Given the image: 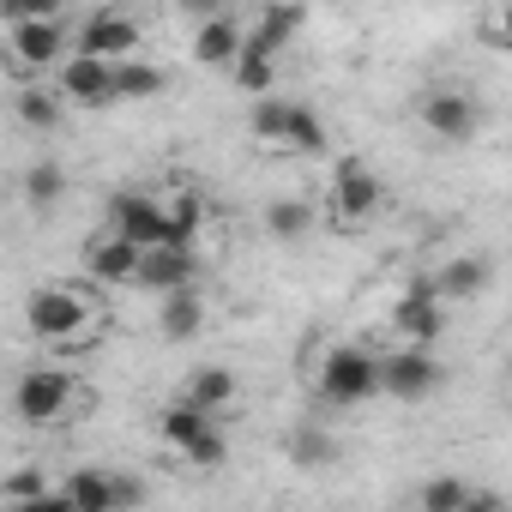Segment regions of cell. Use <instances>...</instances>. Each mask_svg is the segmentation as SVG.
<instances>
[{"instance_id":"cell-34","label":"cell","mask_w":512,"mask_h":512,"mask_svg":"<svg viewBox=\"0 0 512 512\" xmlns=\"http://www.w3.org/2000/svg\"><path fill=\"white\" fill-rule=\"evenodd\" d=\"M506 380H512V356H506Z\"/></svg>"},{"instance_id":"cell-33","label":"cell","mask_w":512,"mask_h":512,"mask_svg":"<svg viewBox=\"0 0 512 512\" xmlns=\"http://www.w3.org/2000/svg\"><path fill=\"white\" fill-rule=\"evenodd\" d=\"M175 13H187L193 25H205V19H217V13H223V0H175Z\"/></svg>"},{"instance_id":"cell-11","label":"cell","mask_w":512,"mask_h":512,"mask_svg":"<svg viewBox=\"0 0 512 512\" xmlns=\"http://www.w3.org/2000/svg\"><path fill=\"white\" fill-rule=\"evenodd\" d=\"M109 229H121L139 247H157V241H169V199H157V193H115L109 199Z\"/></svg>"},{"instance_id":"cell-1","label":"cell","mask_w":512,"mask_h":512,"mask_svg":"<svg viewBox=\"0 0 512 512\" xmlns=\"http://www.w3.org/2000/svg\"><path fill=\"white\" fill-rule=\"evenodd\" d=\"M247 133H253V145H266V151H296V157H320V151H326V121H320V109L290 103V97H253Z\"/></svg>"},{"instance_id":"cell-32","label":"cell","mask_w":512,"mask_h":512,"mask_svg":"<svg viewBox=\"0 0 512 512\" xmlns=\"http://www.w3.org/2000/svg\"><path fill=\"white\" fill-rule=\"evenodd\" d=\"M482 37H488L494 49H506V55H512V0H500V7H494V19L482 25Z\"/></svg>"},{"instance_id":"cell-18","label":"cell","mask_w":512,"mask_h":512,"mask_svg":"<svg viewBox=\"0 0 512 512\" xmlns=\"http://www.w3.org/2000/svg\"><path fill=\"white\" fill-rule=\"evenodd\" d=\"M157 332H163L169 344H187V338L205 332V296H199V284L163 296V308H157Z\"/></svg>"},{"instance_id":"cell-19","label":"cell","mask_w":512,"mask_h":512,"mask_svg":"<svg viewBox=\"0 0 512 512\" xmlns=\"http://www.w3.org/2000/svg\"><path fill=\"white\" fill-rule=\"evenodd\" d=\"M181 398H193L199 410H211V416H223L235 398H241V380L223 368V362H205V368H193L187 380H181Z\"/></svg>"},{"instance_id":"cell-30","label":"cell","mask_w":512,"mask_h":512,"mask_svg":"<svg viewBox=\"0 0 512 512\" xmlns=\"http://www.w3.org/2000/svg\"><path fill=\"white\" fill-rule=\"evenodd\" d=\"M181 458H187V464H199V470H217V464L229 458V434H223V416H217L205 434H193V440L181 446Z\"/></svg>"},{"instance_id":"cell-14","label":"cell","mask_w":512,"mask_h":512,"mask_svg":"<svg viewBox=\"0 0 512 512\" xmlns=\"http://www.w3.org/2000/svg\"><path fill=\"white\" fill-rule=\"evenodd\" d=\"M73 37H79V49H85V55L127 61V55L139 49V19H133V13H121V7H97Z\"/></svg>"},{"instance_id":"cell-17","label":"cell","mask_w":512,"mask_h":512,"mask_svg":"<svg viewBox=\"0 0 512 512\" xmlns=\"http://www.w3.org/2000/svg\"><path fill=\"white\" fill-rule=\"evenodd\" d=\"M13 109H19V121H25L31 133H49V127H61V115H67V91H61L55 79H19Z\"/></svg>"},{"instance_id":"cell-13","label":"cell","mask_w":512,"mask_h":512,"mask_svg":"<svg viewBox=\"0 0 512 512\" xmlns=\"http://www.w3.org/2000/svg\"><path fill=\"white\" fill-rule=\"evenodd\" d=\"M187 284H199V247H175V241L145 247V260H139V290L169 296V290H187Z\"/></svg>"},{"instance_id":"cell-22","label":"cell","mask_w":512,"mask_h":512,"mask_svg":"<svg viewBox=\"0 0 512 512\" xmlns=\"http://www.w3.org/2000/svg\"><path fill=\"white\" fill-rule=\"evenodd\" d=\"M488 278H494L488 260H476V253H458V260H446V266L434 272V290H440L446 302H464V296H482Z\"/></svg>"},{"instance_id":"cell-25","label":"cell","mask_w":512,"mask_h":512,"mask_svg":"<svg viewBox=\"0 0 512 512\" xmlns=\"http://www.w3.org/2000/svg\"><path fill=\"white\" fill-rule=\"evenodd\" d=\"M235 73V85L247 91V97H272V85H278V55H266V49H241V61L229 67Z\"/></svg>"},{"instance_id":"cell-27","label":"cell","mask_w":512,"mask_h":512,"mask_svg":"<svg viewBox=\"0 0 512 512\" xmlns=\"http://www.w3.org/2000/svg\"><path fill=\"white\" fill-rule=\"evenodd\" d=\"M115 79H121V103H145V97H163V85H169V73H163L157 61H133V55L121 61V73H115Z\"/></svg>"},{"instance_id":"cell-7","label":"cell","mask_w":512,"mask_h":512,"mask_svg":"<svg viewBox=\"0 0 512 512\" xmlns=\"http://www.w3.org/2000/svg\"><path fill=\"white\" fill-rule=\"evenodd\" d=\"M440 362H434V344H398V350H386L380 356V392L386 398H398V404H422V398H434L440 392Z\"/></svg>"},{"instance_id":"cell-4","label":"cell","mask_w":512,"mask_h":512,"mask_svg":"<svg viewBox=\"0 0 512 512\" xmlns=\"http://www.w3.org/2000/svg\"><path fill=\"white\" fill-rule=\"evenodd\" d=\"M73 49H79V37L61 19H19V25H7V55H13V67L25 79H55Z\"/></svg>"},{"instance_id":"cell-15","label":"cell","mask_w":512,"mask_h":512,"mask_svg":"<svg viewBox=\"0 0 512 512\" xmlns=\"http://www.w3.org/2000/svg\"><path fill=\"white\" fill-rule=\"evenodd\" d=\"M392 326H398L410 344H434V338L446 332V296L434 290V278H428V284H416L410 296H398V308H392Z\"/></svg>"},{"instance_id":"cell-10","label":"cell","mask_w":512,"mask_h":512,"mask_svg":"<svg viewBox=\"0 0 512 512\" xmlns=\"http://www.w3.org/2000/svg\"><path fill=\"white\" fill-rule=\"evenodd\" d=\"M416 115H422V127H428L434 139H446V145H464V139L482 133V103H476L470 91H458V85H434Z\"/></svg>"},{"instance_id":"cell-24","label":"cell","mask_w":512,"mask_h":512,"mask_svg":"<svg viewBox=\"0 0 512 512\" xmlns=\"http://www.w3.org/2000/svg\"><path fill=\"white\" fill-rule=\"evenodd\" d=\"M211 422H217V416H211V410H199L193 398H175V404H163V410H157V434H163V446H175V452H181L193 434H205Z\"/></svg>"},{"instance_id":"cell-9","label":"cell","mask_w":512,"mask_h":512,"mask_svg":"<svg viewBox=\"0 0 512 512\" xmlns=\"http://www.w3.org/2000/svg\"><path fill=\"white\" fill-rule=\"evenodd\" d=\"M121 61H109V55H85V49H73L67 61H61V73H55V85L67 91V103H79V109H109V103H121Z\"/></svg>"},{"instance_id":"cell-20","label":"cell","mask_w":512,"mask_h":512,"mask_svg":"<svg viewBox=\"0 0 512 512\" xmlns=\"http://www.w3.org/2000/svg\"><path fill=\"white\" fill-rule=\"evenodd\" d=\"M416 506H428V512H464V506H500V494L494 488H470L458 476H434V482L416 488Z\"/></svg>"},{"instance_id":"cell-21","label":"cell","mask_w":512,"mask_h":512,"mask_svg":"<svg viewBox=\"0 0 512 512\" xmlns=\"http://www.w3.org/2000/svg\"><path fill=\"white\" fill-rule=\"evenodd\" d=\"M302 19H308L302 7H284V0H278V7H266L260 19H253V25H247V43H253V49H266V55H284V49L296 43V31H302Z\"/></svg>"},{"instance_id":"cell-3","label":"cell","mask_w":512,"mask_h":512,"mask_svg":"<svg viewBox=\"0 0 512 512\" xmlns=\"http://www.w3.org/2000/svg\"><path fill=\"white\" fill-rule=\"evenodd\" d=\"M73 404H79V380L55 362H37L13 380V416L25 428H55V422L73 416Z\"/></svg>"},{"instance_id":"cell-8","label":"cell","mask_w":512,"mask_h":512,"mask_svg":"<svg viewBox=\"0 0 512 512\" xmlns=\"http://www.w3.org/2000/svg\"><path fill=\"white\" fill-rule=\"evenodd\" d=\"M326 199H332V217L338 223H368L386 205V181L368 169V157H338L332 163V181H326Z\"/></svg>"},{"instance_id":"cell-23","label":"cell","mask_w":512,"mask_h":512,"mask_svg":"<svg viewBox=\"0 0 512 512\" xmlns=\"http://www.w3.org/2000/svg\"><path fill=\"white\" fill-rule=\"evenodd\" d=\"M284 452L296 470H326V464H338V434H326L320 422H302L284 434Z\"/></svg>"},{"instance_id":"cell-2","label":"cell","mask_w":512,"mask_h":512,"mask_svg":"<svg viewBox=\"0 0 512 512\" xmlns=\"http://www.w3.org/2000/svg\"><path fill=\"white\" fill-rule=\"evenodd\" d=\"M25 320H31V332H37L43 344H79V338L97 332L103 314H97V302H91L85 290H73V284H43V290H31Z\"/></svg>"},{"instance_id":"cell-28","label":"cell","mask_w":512,"mask_h":512,"mask_svg":"<svg viewBox=\"0 0 512 512\" xmlns=\"http://www.w3.org/2000/svg\"><path fill=\"white\" fill-rule=\"evenodd\" d=\"M199 235H205V199L199 193H175L169 199V241L175 247H199Z\"/></svg>"},{"instance_id":"cell-31","label":"cell","mask_w":512,"mask_h":512,"mask_svg":"<svg viewBox=\"0 0 512 512\" xmlns=\"http://www.w3.org/2000/svg\"><path fill=\"white\" fill-rule=\"evenodd\" d=\"M0 13H7V25H19V19H61L67 0H0Z\"/></svg>"},{"instance_id":"cell-12","label":"cell","mask_w":512,"mask_h":512,"mask_svg":"<svg viewBox=\"0 0 512 512\" xmlns=\"http://www.w3.org/2000/svg\"><path fill=\"white\" fill-rule=\"evenodd\" d=\"M139 260H145V247L127 241L121 229H103L97 241H85V278L91 284H139Z\"/></svg>"},{"instance_id":"cell-16","label":"cell","mask_w":512,"mask_h":512,"mask_svg":"<svg viewBox=\"0 0 512 512\" xmlns=\"http://www.w3.org/2000/svg\"><path fill=\"white\" fill-rule=\"evenodd\" d=\"M241 49H247V25H241V19L217 13V19L193 25V61H199V67H235Z\"/></svg>"},{"instance_id":"cell-5","label":"cell","mask_w":512,"mask_h":512,"mask_svg":"<svg viewBox=\"0 0 512 512\" xmlns=\"http://www.w3.org/2000/svg\"><path fill=\"white\" fill-rule=\"evenodd\" d=\"M320 398L326 404H368L380 392V356L362 350V344H332L320 356Z\"/></svg>"},{"instance_id":"cell-6","label":"cell","mask_w":512,"mask_h":512,"mask_svg":"<svg viewBox=\"0 0 512 512\" xmlns=\"http://www.w3.org/2000/svg\"><path fill=\"white\" fill-rule=\"evenodd\" d=\"M55 488H61L67 512H121V506H139V500H145V482H133V476H121V470H103V464L67 470Z\"/></svg>"},{"instance_id":"cell-29","label":"cell","mask_w":512,"mask_h":512,"mask_svg":"<svg viewBox=\"0 0 512 512\" xmlns=\"http://www.w3.org/2000/svg\"><path fill=\"white\" fill-rule=\"evenodd\" d=\"M61 193H67L61 163H37V169L25 175V199H31V211H55V205H61Z\"/></svg>"},{"instance_id":"cell-26","label":"cell","mask_w":512,"mask_h":512,"mask_svg":"<svg viewBox=\"0 0 512 512\" xmlns=\"http://www.w3.org/2000/svg\"><path fill=\"white\" fill-rule=\"evenodd\" d=\"M314 229V205L308 199H272L266 205V235L272 241H302Z\"/></svg>"}]
</instances>
